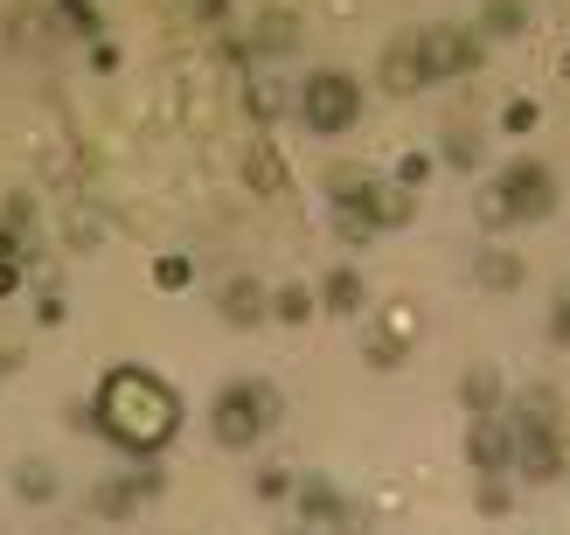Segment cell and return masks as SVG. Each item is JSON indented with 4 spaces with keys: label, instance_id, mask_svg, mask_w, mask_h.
Listing matches in <instances>:
<instances>
[{
    "label": "cell",
    "instance_id": "6da1fadb",
    "mask_svg": "<svg viewBox=\"0 0 570 535\" xmlns=\"http://www.w3.org/2000/svg\"><path fill=\"white\" fill-rule=\"evenodd\" d=\"M175 425H181V397L154 369H132V361L111 369L91 397V432L119 438L126 453H160V445L175 438Z\"/></svg>",
    "mask_w": 570,
    "mask_h": 535
},
{
    "label": "cell",
    "instance_id": "7a4b0ae2",
    "mask_svg": "<svg viewBox=\"0 0 570 535\" xmlns=\"http://www.w3.org/2000/svg\"><path fill=\"white\" fill-rule=\"evenodd\" d=\"M508 425H515V466L529 473V480H550L557 473V459H563V425H557V397L550 389H529L522 397V410L508 417Z\"/></svg>",
    "mask_w": 570,
    "mask_h": 535
},
{
    "label": "cell",
    "instance_id": "3957f363",
    "mask_svg": "<svg viewBox=\"0 0 570 535\" xmlns=\"http://www.w3.org/2000/svg\"><path fill=\"white\" fill-rule=\"evenodd\" d=\"M278 389L272 383H230V389H223V397H216V438L223 445H258L272 425H278Z\"/></svg>",
    "mask_w": 570,
    "mask_h": 535
},
{
    "label": "cell",
    "instance_id": "277c9868",
    "mask_svg": "<svg viewBox=\"0 0 570 535\" xmlns=\"http://www.w3.org/2000/svg\"><path fill=\"white\" fill-rule=\"evenodd\" d=\"M299 111H306V126L334 139V132H348L355 126V111H362V91H355V77H341V70H321V77H306V91H299Z\"/></svg>",
    "mask_w": 570,
    "mask_h": 535
},
{
    "label": "cell",
    "instance_id": "5b68a950",
    "mask_svg": "<svg viewBox=\"0 0 570 535\" xmlns=\"http://www.w3.org/2000/svg\"><path fill=\"white\" fill-rule=\"evenodd\" d=\"M417 56H424V83L466 77L480 63V36L473 28H417Z\"/></svg>",
    "mask_w": 570,
    "mask_h": 535
},
{
    "label": "cell",
    "instance_id": "8992f818",
    "mask_svg": "<svg viewBox=\"0 0 570 535\" xmlns=\"http://www.w3.org/2000/svg\"><path fill=\"white\" fill-rule=\"evenodd\" d=\"M494 195H501L508 216H550V202H557L550 167H535V160H508L501 181H494Z\"/></svg>",
    "mask_w": 570,
    "mask_h": 535
},
{
    "label": "cell",
    "instance_id": "52a82bcc",
    "mask_svg": "<svg viewBox=\"0 0 570 535\" xmlns=\"http://www.w3.org/2000/svg\"><path fill=\"white\" fill-rule=\"evenodd\" d=\"M417 306L411 299H396V306H383V320H376V334H368V361H376V369H396V361H404L411 355V341H417Z\"/></svg>",
    "mask_w": 570,
    "mask_h": 535
},
{
    "label": "cell",
    "instance_id": "ba28073f",
    "mask_svg": "<svg viewBox=\"0 0 570 535\" xmlns=\"http://www.w3.org/2000/svg\"><path fill=\"white\" fill-rule=\"evenodd\" d=\"M466 459L488 473H508L515 466V425H508V410H494V417H473V432H466Z\"/></svg>",
    "mask_w": 570,
    "mask_h": 535
},
{
    "label": "cell",
    "instance_id": "9c48e42d",
    "mask_svg": "<svg viewBox=\"0 0 570 535\" xmlns=\"http://www.w3.org/2000/svg\"><path fill=\"white\" fill-rule=\"evenodd\" d=\"M376 77H383V91H390V98H411V91H424V56H417V36H396V42L383 49Z\"/></svg>",
    "mask_w": 570,
    "mask_h": 535
},
{
    "label": "cell",
    "instance_id": "30bf717a",
    "mask_svg": "<svg viewBox=\"0 0 570 535\" xmlns=\"http://www.w3.org/2000/svg\"><path fill=\"white\" fill-rule=\"evenodd\" d=\"M216 306H223V320H230V327H258V320L272 314V293L258 286V278H244V271H237L230 286H223V299H216Z\"/></svg>",
    "mask_w": 570,
    "mask_h": 535
},
{
    "label": "cell",
    "instance_id": "8fae6325",
    "mask_svg": "<svg viewBox=\"0 0 570 535\" xmlns=\"http://www.w3.org/2000/svg\"><path fill=\"white\" fill-rule=\"evenodd\" d=\"M473 278H480V286H488V293H515L522 286V258H515V250H480V258H473Z\"/></svg>",
    "mask_w": 570,
    "mask_h": 535
},
{
    "label": "cell",
    "instance_id": "7c38bea8",
    "mask_svg": "<svg viewBox=\"0 0 570 535\" xmlns=\"http://www.w3.org/2000/svg\"><path fill=\"white\" fill-rule=\"evenodd\" d=\"M529 0H480V28L473 36H522Z\"/></svg>",
    "mask_w": 570,
    "mask_h": 535
},
{
    "label": "cell",
    "instance_id": "4fadbf2b",
    "mask_svg": "<svg viewBox=\"0 0 570 535\" xmlns=\"http://www.w3.org/2000/svg\"><path fill=\"white\" fill-rule=\"evenodd\" d=\"M14 494L36 501V508H42V501H56V466L49 459H21L14 466Z\"/></svg>",
    "mask_w": 570,
    "mask_h": 535
},
{
    "label": "cell",
    "instance_id": "5bb4252c",
    "mask_svg": "<svg viewBox=\"0 0 570 535\" xmlns=\"http://www.w3.org/2000/svg\"><path fill=\"white\" fill-rule=\"evenodd\" d=\"M321 299L334 306V314H355V306H362V278H355L348 265H334V271H327V286H321Z\"/></svg>",
    "mask_w": 570,
    "mask_h": 535
},
{
    "label": "cell",
    "instance_id": "9a60e30c",
    "mask_svg": "<svg viewBox=\"0 0 570 535\" xmlns=\"http://www.w3.org/2000/svg\"><path fill=\"white\" fill-rule=\"evenodd\" d=\"M508 397V383H501V369H473L466 376V404L480 410V417H494V404Z\"/></svg>",
    "mask_w": 570,
    "mask_h": 535
},
{
    "label": "cell",
    "instance_id": "2e32d148",
    "mask_svg": "<svg viewBox=\"0 0 570 535\" xmlns=\"http://www.w3.org/2000/svg\"><path fill=\"white\" fill-rule=\"evenodd\" d=\"M244 167H250V181H258L265 195L285 181V167H278V153H272V139H250V160H244Z\"/></svg>",
    "mask_w": 570,
    "mask_h": 535
},
{
    "label": "cell",
    "instance_id": "e0dca14e",
    "mask_svg": "<svg viewBox=\"0 0 570 535\" xmlns=\"http://www.w3.org/2000/svg\"><path fill=\"white\" fill-rule=\"evenodd\" d=\"M272 314H278V320H306V314H313V293H306V286H278V293H272Z\"/></svg>",
    "mask_w": 570,
    "mask_h": 535
},
{
    "label": "cell",
    "instance_id": "ac0fdd59",
    "mask_svg": "<svg viewBox=\"0 0 570 535\" xmlns=\"http://www.w3.org/2000/svg\"><path fill=\"white\" fill-rule=\"evenodd\" d=\"M299 36H293V21H278V14H265L258 21V49H293Z\"/></svg>",
    "mask_w": 570,
    "mask_h": 535
},
{
    "label": "cell",
    "instance_id": "d6986e66",
    "mask_svg": "<svg viewBox=\"0 0 570 535\" xmlns=\"http://www.w3.org/2000/svg\"><path fill=\"white\" fill-rule=\"evenodd\" d=\"M293 487H299V480H293L285 466H265V473H258V494H265V501H285Z\"/></svg>",
    "mask_w": 570,
    "mask_h": 535
},
{
    "label": "cell",
    "instance_id": "ffe728a7",
    "mask_svg": "<svg viewBox=\"0 0 570 535\" xmlns=\"http://www.w3.org/2000/svg\"><path fill=\"white\" fill-rule=\"evenodd\" d=\"M445 160H452V167H473V160H480L473 132H445Z\"/></svg>",
    "mask_w": 570,
    "mask_h": 535
},
{
    "label": "cell",
    "instance_id": "44dd1931",
    "mask_svg": "<svg viewBox=\"0 0 570 535\" xmlns=\"http://www.w3.org/2000/svg\"><path fill=\"white\" fill-rule=\"evenodd\" d=\"M70 244H98V216L91 209H70Z\"/></svg>",
    "mask_w": 570,
    "mask_h": 535
},
{
    "label": "cell",
    "instance_id": "7402d4cb",
    "mask_svg": "<svg viewBox=\"0 0 570 535\" xmlns=\"http://www.w3.org/2000/svg\"><path fill=\"white\" fill-rule=\"evenodd\" d=\"M154 278H160V286H188V258H160Z\"/></svg>",
    "mask_w": 570,
    "mask_h": 535
},
{
    "label": "cell",
    "instance_id": "603a6c76",
    "mask_svg": "<svg viewBox=\"0 0 570 535\" xmlns=\"http://www.w3.org/2000/svg\"><path fill=\"white\" fill-rule=\"evenodd\" d=\"M480 508H488V515H501V508H508V487H501V473H494L488 487H480Z\"/></svg>",
    "mask_w": 570,
    "mask_h": 535
},
{
    "label": "cell",
    "instance_id": "cb8c5ba5",
    "mask_svg": "<svg viewBox=\"0 0 570 535\" xmlns=\"http://www.w3.org/2000/svg\"><path fill=\"white\" fill-rule=\"evenodd\" d=\"M550 341H570V299H557V320H550Z\"/></svg>",
    "mask_w": 570,
    "mask_h": 535
},
{
    "label": "cell",
    "instance_id": "d4e9b609",
    "mask_svg": "<svg viewBox=\"0 0 570 535\" xmlns=\"http://www.w3.org/2000/svg\"><path fill=\"white\" fill-rule=\"evenodd\" d=\"M14 286H21V265L8 258V265H0V293H14Z\"/></svg>",
    "mask_w": 570,
    "mask_h": 535
},
{
    "label": "cell",
    "instance_id": "484cf974",
    "mask_svg": "<svg viewBox=\"0 0 570 535\" xmlns=\"http://www.w3.org/2000/svg\"><path fill=\"white\" fill-rule=\"evenodd\" d=\"M8 369H14V355H0V383H8Z\"/></svg>",
    "mask_w": 570,
    "mask_h": 535
},
{
    "label": "cell",
    "instance_id": "4316f807",
    "mask_svg": "<svg viewBox=\"0 0 570 535\" xmlns=\"http://www.w3.org/2000/svg\"><path fill=\"white\" fill-rule=\"evenodd\" d=\"M557 70H563V83H570V49H563V63H557Z\"/></svg>",
    "mask_w": 570,
    "mask_h": 535
}]
</instances>
